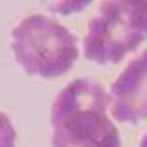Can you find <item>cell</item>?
I'll return each mask as SVG.
<instances>
[{
	"label": "cell",
	"mask_w": 147,
	"mask_h": 147,
	"mask_svg": "<svg viewBox=\"0 0 147 147\" xmlns=\"http://www.w3.org/2000/svg\"><path fill=\"white\" fill-rule=\"evenodd\" d=\"M110 95L99 82L76 78L50 106L52 147H121L119 132L108 117Z\"/></svg>",
	"instance_id": "6da1fadb"
},
{
	"label": "cell",
	"mask_w": 147,
	"mask_h": 147,
	"mask_svg": "<svg viewBox=\"0 0 147 147\" xmlns=\"http://www.w3.org/2000/svg\"><path fill=\"white\" fill-rule=\"evenodd\" d=\"M11 50L28 75L45 78L67 73L78 58L75 36L47 15L22 19L11 32Z\"/></svg>",
	"instance_id": "7a4b0ae2"
},
{
	"label": "cell",
	"mask_w": 147,
	"mask_h": 147,
	"mask_svg": "<svg viewBox=\"0 0 147 147\" xmlns=\"http://www.w3.org/2000/svg\"><path fill=\"white\" fill-rule=\"evenodd\" d=\"M145 37L136 34L112 9L99 7L90 19L84 36V54L95 63H117L129 52L136 50Z\"/></svg>",
	"instance_id": "3957f363"
},
{
	"label": "cell",
	"mask_w": 147,
	"mask_h": 147,
	"mask_svg": "<svg viewBox=\"0 0 147 147\" xmlns=\"http://www.w3.org/2000/svg\"><path fill=\"white\" fill-rule=\"evenodd\" d=\"M110 112L119 123L147 119V50L132 58L110 86Z\"/></svg>",
	"instance_id": "277c9868"
},
{
	"label": "cell",
	"mask_w": 147,
	"mask_h": 147,
	"mask_svg": "<svg viewBox=\"0 0 147 147\" xmlns=\"http://www.w3.org/2000/svg\"><path fill=\"white\" fill-rule=\"evenodd\" d=\"M99 7L112 9L136 34L147 37V0H102Z\"/></svg>",
	"instance_id": "5b68a950"
},
{
	"label": "cell",
	"mask_w": 147,
	"mask_h": 147,
	"mask_svg": "<svg viewBox=\"0 0 147 147\" xmlns=\"http://www.w3.org/2000/svg\"><path fill=\"white\" fill-rule=\"evenodd\" d=\"M43 2L52 13L69 15V13H76V11L84 9L91 0H43Z\"/></svg>",
	"instance_id": "8992f818"
},
{
	"label": "cell",
	"mask_w": 147,
	"mask_h": 147,
	"mask_svg": "<svg viewBox=\"0 0 147 147\" xmlns=\"http://www.w3.org/2000/svg\"><path fill=\"white\" fill-rule=\"evenodd\" d=\"M15 145V129L6 114L0 112V147H13Z\"/></svg>",
	"instance_id": "52a82bcc"
},
{
	"label": "cell",
	"mask_w": 147,
	"mask_h": 147,
	"mask_svg": "<svg viewBox=\"0 0 147 147\" xmlns=\"http://www.w3.org/2000/svg\"><path fill=\"white\" fill-rule=\"evenodd\" d=\"M140 147H147V132L142 136V140H140Z\"/></svg>",
	"instance_id": "ba28073f"
}]
</instances>
